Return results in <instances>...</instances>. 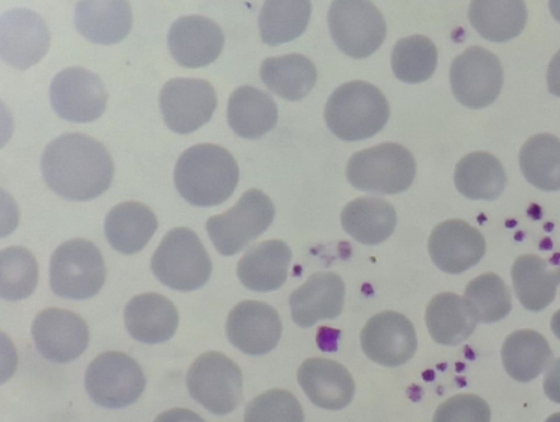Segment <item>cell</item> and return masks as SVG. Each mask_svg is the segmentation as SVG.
Masks as SVG:
<instances>
[{
    "mask_svg": "<svg viewBox=\"0 0 560 422\" xmlns=\"http://www.w3.org/2000/svg\"><path fill=\"white\" fill-rule=\"evenodd\" d=\"M45 183L57 195L88 201L102 195L114 175L107 149L94 138L72 132L49 142L40 160Z\"/></svg>",
    "mask_w": 560,
    "mask_h": 422,
    "instance_id": "obj_1",
    "label": "cell"
},
{
    "mask_svg": "<svg viewBox=\"0 0 560 422\" xmlns=\"http://www.w3.org/2000/svg\"><path fill=\"white\" fill-rule=\"evenodd\" d=\"M238 177L233 155L211 143L188 148L178 157L174 169L177 191L188 203L197 207L224 202L235 190Z\"/></svg>",
    "mask_w": 560,
    "mask_h": 422,
    "instance_id": "obj_2",
    "label": "cell"
},
{
    "mask_svg": "<svg viewBox=\"0 0 560 422\" xmlns=\"http://www.w3.org/2000/svg\"><path fill=\"white\" fill-rule=\"evenodd\" d=\"M389 106L384 94L365 81L338 86L329 96L324 118L330 131L343 141L373 137L386 125Z\"/></svg>",
    "mask_w": 560,
    "mask_h": 422,
    "instance_id": "obj_3",
    "label": "cell"
},
{
    "mask_svg": "<svg viewBox=\"0 0 560 422\" xmlns=\"http://www.w3.org/2000/svg\"><path fill=\"white\" fill-rule=\"evenodd\" d=\"M151 269L164 285L177 291H192L208 282L212 263L198 235L190 228L176 227L155 249Z\"/></svg>",
    "mask_w": 560,
    "mask_h": 422,
    "instance_id": "obj_4",
    "label": "cell"
},
{
    "mask_svg": "<svg viewBox=\"0 0 560 422\" xmlns=\"http://www.w3.org/2000/svg\"><path fill=\"white\" fill-rule=\"evenodd\" d=\"M416 162L401 144L385 142L354 153L347 165V178L357 189L383 195L401 192L411 186Z\"/></svg>",
    "mask_w": 560,
    "mask_h": 422,
    "instance_id": "obj_5",
    "label": "cell"
},
{
    "mask_svg": "<svg viewBox=\"0 0 560 422\" xmlns=\"http://www.w3.org/2000/svg\"><path fill=\"white\" fill-rule=\"evenodd\" d=\"M49 273L50 288L56 295L85 300L98 293L106 269L101 251L92 242L74 238L52 253Z\"/></svg>",
    "mask_w": 560,
    "mask_h": 422,
    "instance_id": "obj_6",
    "label": "cell"
},
{
    "mask_svg": "<svg viewBox=\"0 0 560 422\" xmlns=\"http://www.w3.org/2000/svg\"><path fill=\"white\" fill-rule=\"evenodd\" d=\"M273 216L270 198L253 188L245 191L233 208L210 216L206 230L217 250L223 256H232L260 236Z\"/></svg>",
    "mask_w": 560,
    "mask_h": 422,
    "instance_id": "obj_7",
    "label": "cell"
},
{
    "mask_svg": "<svg viewBox=\"0 0 560 422\" xmlns=\"http://www.w3.org/2000/svg\"><path fill=\"white\" fill-rule=\"evenodd\" d=\"M189 395L213 414L232 412L243 398V376L240 367L217 351L199 355L186 376Z\"/></svg>",
    "mask_w": 560,
    "mask_h": 422,
    "instance_id": "obj_8",
    "label": "cell"
},
{
    "mask_svg": "<svg viewBox=\"0 0 560 422\" xmlns=\"http://www.w3.org/2000/svg\"><path fill=\"white\" fill-rule=\"evenodd\" d=\"M84 384L96 405L119 409L133 403L141 396L145 377L132 357L122 352L108 351L90 363Z\"/></svg>",
    "mask_w": 560,
    "mask_h": 422,
    "instance_id": "obj_9",
    "label": "cell"
},
{
    "mask_svg": "<svg viewBox=\"0 0 560 422\" xmlns=\"http://www.w3.org/2000/svg\"><path fill=\"white\" fill-rule=\"evenodd\" d=\"M328 25L338 48L353 58L369 57L386 36L384 16L370 1H334Z\"/></svg>",
    "mask_w": 560,
    "mask_h": 422,
    "instance_id": "obj_10",
    "label": "cell"
},
{
    "mask_svg": "<svg viewBox=\"0 0 560 422\" xmlns=\"http://www.w3.org/2000/svg\"><path fill=\"white\" fill-rule=\"evenodd\" d=\"M450 81L456 99L469 108H482L497 98L503 84V69L491 51L471 46L451 65Z\"/></svg>",
    "mask_w": 560,
    "mask_h": 422,
    "instance_id": "obj_11",
    "label": "cell"
},
{
    "mask_svg": "<svg viewBox=\"0 0 560 422\" xmlns=\"http://www.w3.org/2000/svg\"><path fill=\"white\" fill-rule=\"evenodd\" d=\"M55 113L73 122H89L102 116L107 93L102 80L83 67H70L58 72L49 87Z\"/></svg>",
    "mask_w": 560,
    "mask_h": 422,
    "instance_id": "obj_12",
    "label": "cell"
},
{
    "mask_svg": "<svg viewBox=\"0 0 560 422\" xmlns=\"http://www.w3.org/2000/svg\"><path fill=\"white\" fill-rule=\"evenodd\" d=\"M160 107L166 126L186 134L210 120L217 107V94L206 80L174 78L161 90Z\"/></svg>",
    "mask_w": 560,
    "mask_h": 422,
    "instance_id": "obj_13",
    "label": "cell"
},
{
    "mask_svg": "<svg viewBox=\"0 0 560 422\" xmlns=\"http://www.w3.org/2000/svg\"><path fill=\"white\" fill-rule=\"evenodd\" d=\"M50 32L36 12L18 8L0 16V55L8 65L24 70L37 63L48 51Z\"/></svg>",
    "mask_w": 560,
    "mask_h": 422,
    "instance_id": "obj_14",
    "label": "cell"
},
{
    "mask_svg": "<svg viewBox=\"0 0 560 422\" xmlns=\"http://www.w3.org/2000/svg\"><path fill=\"white\" fill-rule=\"evenodd\" d=\"M361 348L373 362L396 367L408 362L417 350L412 323L402 314L386 310L371 317L360 335Z\"/></svg>",
    "mask_w": 560,
    "mask_h": 422,
    "instance_id": "obj_15",
    "label": "cell"
},
{
    "mask_svg": "<svg viewBox=\"0 0 560 422\" xmlns=\"http://www.w3.org/2000/svg\"><path fill=\"white\" fill-rule=\"evenodd\" d=\"M31 331L40 355L55 363H68L79 357L90 338L85 321L61 308H46L37 314Z\"/></svg>",
    "mask_w": 560,
    "mask_h": 422,
    "instance_id": "obj_16",
    "label": "cell"
},
{
    "mask_svg": "<svg viewBox=\"0 0 560 422\" xmlns=\"http://www.w3.org/2000/svg\"><path fill=\"white\" fill-rule=\"evenodd\" d=\"M230 342L248 355H262L278 344L282 325L277 310L260 301H243L229 314L225 325Z\"/></svg>",
    "mask_w": 560,
    "mask_h": 422,
    "instance_id": "obj_17",
    "label": "cell"
},
{
    "mask_svg": "<svg viewBox=\"0 0 560 422\" xmlns=\"http://www.w3.org/2000/svg\"><path fill=\"white\" fill-rule=\"evenodd\" d=\"M167 45L174 60L186 68L205 67L221 54L224 35L220 26L202 15H184L173 22Z\"/></svg>",
    "mask_w": 560,
    "mask_h": 422,
    "instance_id": "obj_18",
    "label": "cell"
},
{
    "mask_svg": "<svg viewBox=\"0 0 560 422\" xmlns=\"http://www.w3.org/2000/svg\"><path fill=\"white\" fill-rule=\"evenodd\" d=\"M429 254L444 272L457 274L479 262L486 251L483 235L463 220L438 224L429 237Z\"/></svg>",
    "mask_w": 560,
    "mask_h": 422,
    "instance_id": "obj_19",
    "label": "cell"
},
{
    "mask_svg": "<svg viewBox=\"0 0 560 422\" xmlns=\"http://www.w3.org/2000/svg\"><path fill=\"white\" fill-rule=\"evenodd\" d=\"M345 283L335 272H315L289 298L291 317L307 328L320 319L337 317L343 307Z\"/></svg>",
    "mask_w": 560,
    "mask_h": 422,
    "instance_id": "obj_20",
    "label": "cell"
},
{
    "mask_svg": "<svg viewBox=\"0 0 560 422\" xmlns=\"http://www.w3.org/2000/svg\"><path fill=\"white\" fill-rule=\"evenodd\" d=\"M298 382L307 398L317 407L340 410L354 395V380L340 363L324 359L305 360L298 370Z\"/></svg>",
    "mask_w": 560,
    "mask_h": 422,
    "instance_id": "obj_21",
    "label": "cell"
},
{
    "mask_svg": "<svg viewBox=\"0 0 560 422\" xmlns=\"http://www.w3.org/2000/svg\"><path fill=\"white\" fill-rule=\"evenodd\" d=\"M124 318L129 335L150 344L167 341L178 326L176 306L158 293H143L132 297L125 307Z\"/></svg>",
    "mask_w": 560,
    "mask_h": 422,
    "instance_id": "obj_22",
    "label": "cell"
},
{
    "mask_svg": "<svg viewBox=\"0 0 560 422\" xmlns=\"http://www.w3.org/2000/svg\"><path fill=\"white\" fill-rule=\"evenodd\" d=\"M292 253L279 239L252 246L237 263V277L243 285L257 292L278 290L285 282Z\"/></svg>",
    "mask_w": 560,
    "mask_h": 422,
    "instance_id": "obj_23",
    "label": "cell"
},
{
    "mask_svg": "<svg viewBox=\"0 0 560 422\" xmlns=\"http://www.w3.org/2000/svg\"><path fill=\"white\" fill-rule=\"evenodd\" d=\"M74 24L92 43H118L131 28V8L127 1H80L74 10Z\"/></svg>",
    "mask_w": 560,
    "mask_h": 422,
    "instance_id": "obj_24",
    "label": "cell"
},
{
    "mask_svg": "<svg viewBox=\"0 0 560 422\" xmlns=\"http://www.w3.org/2000/svg\"><path fill=\"white\" fill-rule=\"evenodd\" d=\"M158 228L153 211L143 203L127 201L107 213L104 230L110 246L122 254L140 251Z\"/></svg>",
    "mask_w": 560,
    "mask_h": 422,
    "instance_id": "obj_25",
    "label": "cell"
},
{
    "mask_svg": "<svg viewBox=\"0 0 560 422\" xmlns=\"http://www.w3.org/2000/svg\"><path fill=\"white\" fill-rule=\"evenodd\" d=\"M511 276L521 304L528 310L539 312L555 300L560 265L551 266L537 255H522L515 259Z\"/></svg>",
    "mask_w": 560,
    "mask_h": 422,
    "instance_id": "obj_26",
    "label": "cell"
},
{
    "mask_svg": "<svg viewBox=\"0 0 560 422\" xmlns=\"http://www.w3.org/2000/svg\"><path fill=\"white\" fill-rule=\"evenodd\" d=\"M228 121L237 136L257 139L276 126L278 108L266 92L252 85H243L229 98Z\"/></svg>",
    "mask_w": 560,
    "mask_h": 422,
    "instance_id": "obj_27",
    "label": "cell"
},
{
    "mask_svg": "<svg viewBox=\"0 0 560 422\" xmlns=\"http://www.w3.org/2000/svg\"><path fill=\"white\" fill-rule=\"evenodd\" d=\"M425 323L435 342L455 345L474 332L478 320L464 297L444 292L436 294L428 304Z\"/></svg>",
    "mask_w": 560,
    "mask_h": 422,
    "instance_id": "obj_28",
    "label": "cell"
},
{
    "mask_svg": "<svg viewBox=\"0 0 560 422\" xmlns=\"http://www.w3.org/2000/svg\"><path fill=\"white\" fill-rule=\"evenodd\" d=\"M343 230L355 241L377 245L387 239L396 226L394 207L378 197H360L350 201L341 212Z\"/></svg>",
    "mask_w": 560,
    "mask_h": 422,
    "instance_id": "obj_29",
    "label": "cell"
},
{
    "mask_svg": "<svg viewBox=\"0 0 560 422\" xmlns=\"http://www.w3.org/2000/svg\"><path fill=\"white\" fill-rule=\"evenodd\" d=\"M501 357L506 373L513 379L526 383L550 366L553 353L542 335L535 330L522 329L505 338Z\"/></svg>",
    "mask_w": 560,
    "mask_h": 422,
    "instance_id": "obj_30",
    "label": "cell"
},
{
    "mask_svg": "<svg viewBox=\"0 0 560 422\" xmlns=\"http://www.w3.org/2000/svg\"><path fill=\"white\" fill-rule=\"evenodd\" d=\"M259 72L266 86L288 101L305 97L317 79L314 63L300 54L267 58L262 61Z\"/></svg>",
    "mask_w": 560,
    "mask_h": 422,
    "instance_id": "obj_31",
    "label": "cell"
},
{
    "mask_svg": "<svg viewBox=\"0 0 560 422\" xmlns=\"http://www.w3.org/2000/svg\"><path fill=\"white\" fill-rule=\"evenodd\" d=\"M454 181L457 190L469 199L494 200L504 190L506 176L495 156L472 152L457 163Z\"/></svg>",
    "mask_w": 560,
    "mask_h": 422,
    "instance_id": "obj_32",
    "label": "cell"
},
{
    "mask_svg": "<svg viewBox=\"0 0 560 422\" xmlns=\"http://www.w3.org/2000/svg\"><path fill=\"white\" fill-rule=\"evenodd\" d=\"M468 16L483 38L506 42L523 31L527 11L523 1H472Z\"/></svg>",
    "mask_w": 560,
    "mask_h": 422,
    "instance_id": "obj_33",
    "label": "cell"
},
{
    "mask_svg": "<svg viewBox=\"0 0 560 422\" xmlns=\"http://www.w3.org/2000/svg\"><path fill=\"white\" fill-rule=\"evenodd\" d=\"M521 171L528 183L546 190L560 189V140L550 133L530 137L520 151Z\"/></svg>",
    "mask_w": 560,
    "mask_h": 422,
    "instance_id": "obj_34",
    "label": "cell"
},
{
    "mask_svg": "<svg viewBox=\"0 0 560 422\" xmlns=\"http://www.w3.org/2000/svg\"><path fill=\"white\" fill-rule=\"evenodd\" d=\"M311 9L306 0L266 1L258 20L262 42L278 46L299 37L308 24Z\"/></svg>",
    "mask_w": 560,
    "mask_h": 422,
    "instance_id": "obj_35",
    "label": "cell"
},
{
    "mask_svg": "<svg viewBox=\"0 0 560 422\" xmlns=\"http://www.w3.org/2000/svg\"><path fill=\"white\" fill-rule=\"evenodd\" d=\"M438 63L434 43L423 35H411L399 39L392 52V69L395 77L406 83L428 80Z\"/></svg>",
    "mask_w": 560,
    "mask_h": 422,
    "instance_id": "obj_36",
    "label": "cell"
},
{
    "mask_svg": "<svg viewBox=\"0 0 560 422\" xmlns=\"http://www.w3.org/2000/svg\"><path fill=\"white\" fill-rule=\"evenodd\" d=\"M38 263L34 255L21 246H11L0 253V295L18 301L30 296L37 285Z\"/></svg>",
    "mask_w": 560,
    "mask_h": 422,
    "instance_id": "obj_37",
    "label": "cell"
},
{
    "mask_svg": "<svg viewBox=\"0 0 560 422\" xmlns=\"http://www.w3.org/2000/svg\"><path fill=\"white\" fill-rule=\"evenodd\" d=\"M464 298L470 305L477 320L483 324L504 318L512 308L510 289L493 272L472 279L465 289Z\"/></svg>",
    "mask_w": 560,
    "mask_h": 422,
    "instance_id": "obj_38",
    "label": "cell"
},
{
    "mask_svg": "<svg viewBox=\"0 0 560 422\" xmlns=\"http://www.w3.org/2000/svg\"><path fill=\"white\" fill-rule=\"evenodd\" d=\"M244 422H304V413L290 391L277 388L262 392L246 406Z\"/></svg>",
    "mask_w": 560,
    "mask_h": 422,
    "instance_id": "obj_39",
    "label": "cell"
},
{
    "mask_svg": "<svg viewBox=\"0 0 560 422\" xmlns=\"http://www.w3.org/2000/svg\"><path fill=\"white\" fill-rule=\"evenodd\" d=\"M491 411L480 397L470 394L455 395L435 410L433 422H490Z\"/></svg>",
    "mask_w": 560,
    "mask_h": 422,
    "instance_id": "obj_40",
    "label": "cell"
},
{
    "mask_svg": "<svg viewBox=\"0 0 560 422\" xmlns=\"http://www.w3.org/2000/svg\"><path fill=\"white\" fill-rule=\"evenodd\" d=\"M544 391L551 401L560 403V357L548 367L544 378Z\"/></svg>",
    "mask_w": 560,
    "mask_h": 422,
    "instance_id": "obj_41",
    "label": "cell"
},
{
    "mask_svg": "<svg viewBox=\"0 0 560 422\" xmlns=\"http://www.w3.org/2000/svg\"><path fill=\"white\" fill-rule=\"evenodd\" d=\"M154 422H205V420L191 410L174 408L160 413Z\"/></svg>",
    "mask_w": 560,
    "mask_h": 422,
    "instance_id": "obj_42",
    "label": "cell"
},
{
    "mask_svg": "<svg viewBox=\"0 0 560 422\" xmlns=\"http://www.w3.org/2000/svg\"><path fill=\"white\" fill-rule=\"evenodd\" d=\"M547 84L549 92L560 97V49L553 55L549 62Z\"/></svg>",
    "mask_w": 560,
    "mask_h": 422,
    "instance_id": "obj_43",
    "label": "cell"
},
{
    "mask_svg": "<svg viewBox=\"0 0 560 422\" xmlns=\"http://www.w3.org/2000/svg\"><path fill=\"white\" fill-rule=\"evenodd\" d=\"M551 330L553 331L555 336L560 339V309L557 310L550 323Z\"/></svg>",
    "mask_w": 560,
    "mask_h": 422,
    "instance_id": "obj_44",
    "label": "cell"
},
{
    "mask_svg": "<svg viewBox=\"0 0 560 422\" xmlns=\"http://www.w3.org/2000/svg\"><path fill=\"white\" fill-rule=\"evenodd\" d=\"M551 14L560 22V1H549Z\"/></svg>",
    "mask_w": 560,
    "mask_h": 422,
    "instance_id": "obj_45",
    "label": "cell"
},
{
    "mask_svg": "<svg viewBox=\"0 0 560 422\" xmlns=\"http://www.w3.org/2000/svg\"><path fill=\"white\" fill-rule=\"evenodd\" d=\"M545 422H560V412L551 414Z\"/></svg>",
    "mask_w": 560,
    "mask_h": 422,
    "instance_id": "obj_46",
    "label": "cell"
}]
</instances>
